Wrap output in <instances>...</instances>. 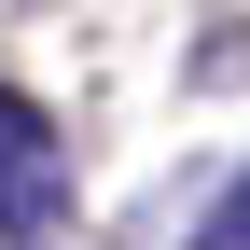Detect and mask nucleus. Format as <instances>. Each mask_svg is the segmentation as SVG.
<instances>
[{"instance_id":"nucleus-1","label":"nucleus","mask_w":250,"mask_h":250,"mask_svg":"<svg viewBox=\"0 0 250 250\" xmlns=\"http://www.w3.org/2000/svg\"><path fill=\"white\" fill-rule=\"evenodd\" d=\"M70 223V139L28 83H0V250H42Z\"/></svg>"},{"instance_id":"nucleus-2","label":"nucleus","mask_w":250,"mask_h":250,"mask_svg":"<svg viewBox=\"0 0 250 250\" xmlns=\"http://www.w3.org/2000/svg\"><path fill=\"white\" fill-rule=\"evenodd\" d=\"M181 250H250V167L223 181V208H208V223H195V236H181Z\"/></svg>"}]
</instances>
